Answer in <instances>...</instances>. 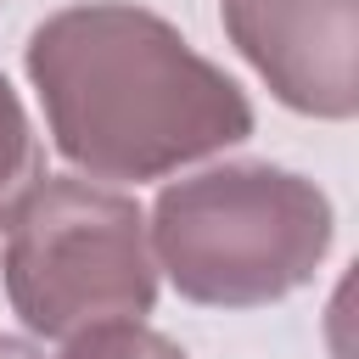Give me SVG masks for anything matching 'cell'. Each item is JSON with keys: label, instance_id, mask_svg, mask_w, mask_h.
I'll use <instances>...</instances> for the list:
<instances>
[{"label": "cell", "instance_id": "obj_4", "mask_svg": "<svg viewBox=\"0 0 359 359\" xmlns=\"http://www.w3.org/2000/svg\"><path fill=\"white\" fill-rule=\"evenodd\" d=\"M230 45L303 118L359 112V0H219Z\"/></svg>", "mask_w": 359, "mask_h": 359}, {"label": "cell", "instance_id": "obj_1", "mask_svg": "<svg viewBox=\"0 0 359 359\" xmlns=\"http://www.w3.org/2000/svg\"><path fill=\"white\" fill-rule=\"evenodd\" d=\"M50 146L90 180H163L252 135L247 90L129 0L50 11L28 34Z\"/></svg>", "mask_w": 359, "mask_h": 359}, {"label": "cell", "instance_id": "obj_3", "mask_svg": "<svg viewBox=\"0 0 359 359\" xmlns=\"http://www.w3.org/2000/svg\"><path fill=\"white\" fill-rule=\"evenodd\" d=\"M6 297L34 337L140 320L157 303V258L135 196L45 174L6 224Z\"/></svg>", "mask_w": 359, "mask_h": 359}, {"label": "cell", "instance_id": "obj_5", "mask_svg": "<svg viewBox=\"0 0 359 359\" xmlns=\"http://www.w3.org/2000/svg\"><path fill=\"white\" fill-rule=\"evenodd\" d=\"M45 180V151H39V135L17 101V90L6 84L0 73V230L11 224V213L28 202V191Z\"/></svg>", "mask_w": 359, "mask_h": 359}, {"label": "cell", "instance_id": "obj_2", "mask_svg": "<svg viewBox=\"0 0 359 359\" xmlns=\"http://www.w3.org/2000/svg\"><path fill=\"white\" fill-rule=\"evenodd\" d=\"M151 258L185 303L264 309L314 280L331 252V196L275 163H219L157 191Z\"/></svg>", "mask_w": 359, "mask_h": 359}, {"label": "cell", "instance_id": "obj_6", "mask_svg": "<svg viewBox=\"0 0 359 359\" xmlns=\"http://www.w3.org/2000/svg\"><path fill=\"white\" fill-rule=\"evenodd\" d=\"M62 359H185V348L140 320H101L67 337Z\"/></svg>", "mask_w": 359, "mask_h": 359}, {"label": "cell", "instance_id": "obj_7", "mask_svg": "<svg viewBox=\"0 0 359 359\" xmlns=\"http://www.w3.org/2000/svg\"><path fill=\"white\" fill-rule=\"evenodd\" d=\"M0 359H39V348L22 337H0Z\"/></svg>", "mask_w": 359, "mask_h": 359}]
</instances>
